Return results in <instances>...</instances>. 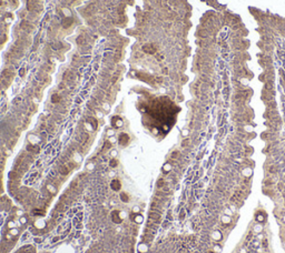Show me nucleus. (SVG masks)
<instances>
[{
	"label": "nucleus",
	"instance_id": "nucleus-11",
	"mask_svg": "<svg viewBox=\"0 0 285 253\" xmlns=\"http://www.w3.org/2000/svg\"><path fill=\"white\" fill-rule=\"evenodd\" d=\"M51 47H52L53 49H56V50H57V49H60V48H61L62 45H61L60 42H58V45H51Z\"/></svg>",
	"mask_w": 285,
	"mask_h": 253
},
{
	"label": "nucleus",
	"instance_id": "nucleus-6",
	"mask_svg": "<svg viewBox=\"0 0 285 253\" xmlns=\"http://www.w3.org/2000/svg\"><path fill=\"white\" fill-rule=\"evenodd\" d=\"M110 188H112L114 191H119L120 188H122L120 181H118V180H114V181H112V183H110Z\"/></svg>",
	"mask_w": 285,
	"mask_h": 253
},
{
	"label": "nucleus",
	"instance_id": "nucleus-12",
	"mask_svg": "<svg viewBox=\"0 0 285 253\" xmlns=\"http://www.w3.org/2000/svg\"><path fill=\"white\" fill-rule=\"evenodd\" d=\"M120 198L123 199L124 202H127V200H128V198H127V195H126L125 193H122V194H120Z\"/></svg>",
	"mask_w": 285,
	"mask_h": 253
},
{
	"label": "nucleus",
	"instance_id": "nucleus-14",
	"mask_svg": "<svg viewBox=\"0 0 285 253\" xmlns=\"http://www.w3.org/2000/svg\"><path fill=\"white\" fill-rule=\"evenodd\" d=\"M19 75L21 76V77H22L23 75H25V69H20V71H19Z\"/></svg>",
	"mask_w": 285,
	"mask_h": 253
},
{
	"label": "nucleus",
	"instance_id": "nucleus-9",
	"mask_svg": "<svg viewBox=\"0 0 285 253\" xmlns=\"http://www.w3.org/2000/svg\"><path fill=\"white\" fill-rule=\"evenodd\" d=\"M118 214H119V212H114L113 213V221L116 222V223H120V222H122V219H118Z\"/></svg>",
	"mask_w": 285,
	"mask_h": 253
},
{
	"label": "nucleus",
	"instance_id": "nucleus-4",
	"mask_svg": "<svg viewBox=\"0 0 285 253\" xmlns=\"http://www.w3.org/2000/svg\"><path fill=\"white\" fill-rule=\"evenodd\" d=\"M142 49L144 52L149 53V55H154V53L156 52V48L153 45H145V46H143Z\"/></svg>",
	"mask_w": 285,
	"mask_h": 253
},
{
	"label": "nucleus",
	"instance_id": "nucleus-2",
	"mask_svg": "<svg viewBox=\"0 0 285 253\" xmlns=\"http://www.w3.org/2000/svg\"><path fill=\"white\" fill-rule=\"evenodd\" d=\"M15 253H36V248L31 244H27L23 245L19 249L18 251H16Z\"/></svg>",
	"mask_w": 285,
	"mask_h": 253
},
{
	"label": "nucleus",
	"instance_id": "nucleus-5",
	"mask_svg": "<svg viewBox=\"0 0 285 253\" xmlns=\"http://www.w3.org/2000/svg\"><path fill=\"white\" fill-rule=\"evenodd\" d=\"M129 142V136L127 133H122L119 136V144L122 146H126Z\"/></svg>",
	"mask_w": 285,
	"mask_h": 253
},
{
	"label": "nucleus",
	"instance_id": "nucleus-10",
	"mask_svg": "<svg viewBox=\"0 0 285 253\" xmlns=\"http://www.w3.org/2000/svg\"><path fill=\"white\" fill-rule=\"evenodd\" d=\"M59 100H60V98H59L58 94H52V97H51V102L52 103H57Z\"/></svg>",
	"mask_w": 285,
	"mask_h": 253
},
{
	"label": "nucleus",
	"instance_id": "nucleus-7",
	"mask_svg": "<svg viewBox=\"0 0 285 253\" xmlns=\"http://www.w3.org/2000/svg\"><path fill=\"white\" fill-rule=\"evenodd\" d=\"M72 22H73L72 18H68V19H66V20H63V21H62V26L65 27V28H68V27L71 26Z\"/></svg>",
	"mask_w": 285,
	"mask_h": 253
},
{
	"label": "nucleus",
	"instance_id": "nucleus-8",
	"mask_svg": "<svg viewBox=\"0 0 285 253\" xmlns=\"http://www.w3.org/2000/svg\"><path fill=\"white\" fill-rule=\"evenodd\" d=\"M88 122L90 123V126L93 127V129H97V120L95 119V118H89Z\"/></svg>",
	"mask_w": 285,
	"mask_h": 253
},
{
	"label": "nucleus",
	"instance_id": "nucleus-13",
	"mask_svg": "<svg viewBox=\"0 0 285 253\" xmlns=\"http://www.w3.org/2000/svg\"><path fill=\"white\" fill-rule=\"evenodd\" d=\"M117 166V161L115 160V159H113L112 161H110V167H113V168H115Z\"/></svg>",
	"mask_w": 285,
	"mask_h": 253
},
{
	"label": "nucleus",
	"instance_id": "nucleus-1",
	"mask_svg": "<svg viewBox=\"0 0 285 253\" xmlns=\"http://www.w3.org/2000/svg\"><path fill=\"white\" fill-rule=\"evenodd\" d=\"M19 238V231L17 228H8L6 234H3L2 240L0 242V253H8L15 247L17 240Z\"/></svg>",
	"mask_w": 285,
	"mask_h": 253
},
{
	"label": "nucleus",
	"instance_id": "nucleus-3",
	"mask_svg": "<svg viewBox=\"0 0 285 253\" xmlns=\"http://www.w3.org/2000/svg\"><path fill=\"white\" fill-rule=\"evenodd\" d=\"M112 126H113L114 128H116V129L120 128V127L123 126V120H122V118H120V117H117V116L113 117V118H112Z\"/></svg>",
	"mask_w": 285,
	"mask_h": 253
}]
</instances>
